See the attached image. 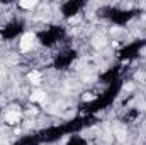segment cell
Here are the masks:
<instances>
[{"label":"cell","mask_w":146,"mask_h":145,"mask_svg":"<svg viewBox=\"0 0 146 145\" xmlns=\"http://www.w3.org/2000/svg\"><path fill=\"white\" fill-rule=\"evenodd\" d=\"M34 43H36V34L34 33H26V34H22L21 41H19V48H21L22 53H27V51L33 50Z\"/></svg>","instance_id":"obj_1"},{"label":"cell","mask_w":146,"mask_h":145,"mask_svg":"<svg viewBox=\"0 0 146 145\" xmlns=\"http://www.w3.org/2000/svg\"><path fill=\"white\" fill-rule=\"evenodd\" d=\"M5 121L9 123V125H15V123H19L21 121V113L19 111H15V109H12V111H9V113H5Z\"/></svg>","instance_id":"obj_2"},{"label":"cell","mask_w":146,"mask_h":145,"mask_svg":"<svg viewBox=\"0 0 146 145\" xmlns=\"http://www.w3.org/2000/svg\"><path fill=\"white\" fill-rule=\"evenodd\" d=\"M44 99H46V92L41 91V89H36V91L31 94V101H33V103H41V101H44Z\"/></svg>","instance_id":"obj_3"},{"label":"cell","mask_w":146,"mask_h":145,"mask_svg":"<svg viewBox=\"0 0 146 145\" xmlns=\"http://www.w3.org/2000/svg\"><path fill=\"white\" fill-rule=\"evenodd\" d=\"M29 80H31L34 85H39V84H41V73L36 72V70H34V72H31V73H29Z\"/></svg>","instance_id":"obj_4"},{"label":"cell","mask_w":146,"mask_h":145,"mask_svg":"<svg viewBox=\"0 0 146 145\" xmlns=\"http://www.w3.org/2000/svg\"><path fill=\"white\" fill-rule=\"evenodd\" d=\"M19 5H21L22 9H34V7L37 5V2L36 0H26V2H21Z\"/></svg>","instance_id":"obj_5"},{"label":"cell","mask_w":146,"mask_h":145,"mask_svg":"<svg viewBox=\"0 0 146 145\" xmlns=\"http://www.w3.org/2000/svg\"><path fill=\"white\" fill-rule=\"evenodd\" d=\"M95 99H97V97H95L94 94H90V92H88V94H83V101H95Z\"/></svg>","instance_id":"obj_6"}]
</instances>
